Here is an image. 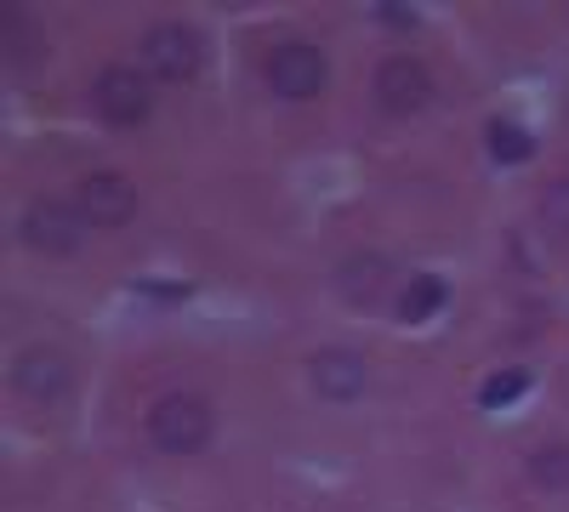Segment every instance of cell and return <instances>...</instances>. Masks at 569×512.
<instances>
[{
    "label": "cell",
    "instance_id": "6da1fadb",
    "mask_svg": "<svg viewBox=\"0 0 569 512\" xmlns=\"http://www.w3.org/2000/svg\"><path fill=\"white\" fill-rule=\"evenodd\" d=\"M149 439H154L166 455H194V450H206V439H211V410H206L194 393H166V399L149 410Z\"/></svg>",
    "mask_w": 569,
    "mask_h": 512
},
{
    "label": "cell",
    "instance_id": "7a4b0ae2",
    "mask_svg": "<svg viewBox=\"0 0 569 512\" xmlns=\"http://www.w3.org/2000/svg\"><path fill=\"white\" fill-rule=\"evenodd\" d=\"M142 63L160 80H194L200 63H206V40L188 23H154L142 34Z\"/></svg>",
    "mask_w": 569,
    "mask_h": 512
},
{
    "label": "cell",
    "instance_id": "3957f363",
    "mask_svg": "<svg viewBox=\"0 0 569 512\" xmlns=\"http://www.w3.org/2000/svg\"><path fill=\"white\" fill-rule=\"evenodd\" d=\"M268 91L284 103H308L325 91V58L313 52V46L291 40V46H273L268 52Z\"/></svg>",
    "mask_w": 569,
    "mask_h": 512
},
{
    "label": "cell",
    "instance_id": "277c9868",
    "mask_svg": "<svg viewBox=\"0 0 569 512\" xmlns=\"http://www.w3.org/2000/svg\"><path fill=\"white\" fill-rule=\"evenodd\" d=\"M91 98H98V114H103L109 126H142V120H149V109H154V86H149V74L114 63V69L98 74Z\"/></svg>",
    "mask_w": 569,
    "mask_h": 512
},
{
    "label": "cell",
    "instance_id": "5b68a950",
    "mask_svg": "<svg viewBox=\"0 0 569 512\" xmlns=\"http://www.w3.org/2000/svg\"><path fill=\"white\" fill-rule=\"evenodd\" d=\"M80 228H86L80 205L69 211L63 200H40V205L23 211V240H29L34 251H46V257H69V251H80Z\"/></svg>",
    "mask_w": 569,
    "mask_h": 512
},
{
    "label": "cell",
    "instance_id": "8992f818",
    "mask_svg": "<svg viewBox=\"0 0 569 512\" xmlns=\"http://www.w3.org/2000/svg\"><path fill=\"white\" fill-rule=\"evenodd\" d=\"M427 98H433V74H427L416 58H388L376 69V103L388 114H416Z\"/></svg>",
    "mask_w": 569,
    "mask_h": 512
},
{
    "label": "cell",
    "instance_id": "52a82bcc",
    "mask_svg": "<svg viewBox=\"0 0 569 512\" xmlns=\"http://www.w3.org/2000/svg\"><path fill=\"white\" fill-rule=\"evenodd\" d=\"M131 211H137V189L126 177L98 171V177L80 182V217L91 228H120V222H131Z\"/></svg>",
    "mask_w": 569,
    "mask_h": 512
},
{
    "label": "cell",
    "instance_id": "ba28073f",
    "mask_svg": "<svg viewBox=\"0 0 569 512\" xmlns=\"http://www.w3.org/2000/svg\"><path fill=\"white\" fill-rule=\"evenodd\" d=\"M12 382H18V393H23V399H63V393H69V382H74V370H69V359H63V353L34 348V353H23V359L12 364Z\"/></svg>",
    "mask_w": 569,
    "mask_h": 512
},
{
    "label": "cell",
    "instance_id": "9c48e42d",
    "mask_svg": "<svg viewBox=\"0 0 569 512\" xmlns=\"http://www.w3.org/2000/svg\"><path fill=\"white\" fill-rule=\"evenodd\" d=\"M308 377H313V388H319L325 399L342 404V399H353V393L365 388V359L348 353V348H325V353H313Z\"/></svg>",
    "mask_w": 569,
    "mask_h": 512
},
{
    "label": "cell",
    "instance_id": "30bf717a",
    "mask_svg": "<svg viewBox=\"0 0 569 512\" xmlns=\"http://www.w3.org/2000/svg\"><path fill=\"white\" fill-rule=\"evenodd\" d=\"M439 308H445V279H433V273H416V279H405V297H399V319L421 324V319H433Z\"/></svg>",
    "mask_w": 569,
    "mask_h": 512
},
{
    "label": "cell",
    "instance_id": "8fae6325",
    "mask_svg": "<svg viewBox=\"0 0 569 512\" xmlns=\"http://www.w3.org/2000/svg\"><path fill=\"white\" fill-rule=\"evenodd\" d=\"M490 154H496L501 165H512V160H530V154H536V143H530V131H525V126L496 120V126H490Z\"/></svg>",
    "mask_w": 569,
    "mask_h": 512
},
{
    "label": "cell",
    "instance_id": "7c38bea8",
    "mask_svg": "<svg viewBox=\"0 0 569 512\" xmlns=\"http://www.w3.org/2000/svg\"><path fill=\"white\" fill-rule=\"evenodd\" d=\"M525 388H530V370H501V377H490V382L479 388V404H485V410H501V404H512Z\"/></svg>",
    "mask_w": 569,
    "mask_h": 512
},
{
    "label": "cell",
    "instance_id": "4fadbf2b",
    "mask_svg": "<svg viewBox=\"0 0 569 512\" xmlns=\"http://www.w3.org/2000/svg\"><path fill=\"white\" fill-rule=\"evenodd\" d=\"M530 473H536V484H547V490H563V484H569V450H563V444H547V450H536Z\"/></svg>",
    "mask_w": 569,
    "mask_h": 512
},
{
    "label": "cell",
    "instance_id": "5bb4252c",
    "mask_svg": "<svg viewBox=\"0 0 569 512\" xmlns=\"http://www.w3.org/2000/svg\"><path fill=\"white\" fill-rule=\"evenodd\" d=\"M541 222L552 228V234H569V182H547V194H541Z\"/></svg>",
    "mask_w": 569,
    "mask_h": 512
}]
</instances>
